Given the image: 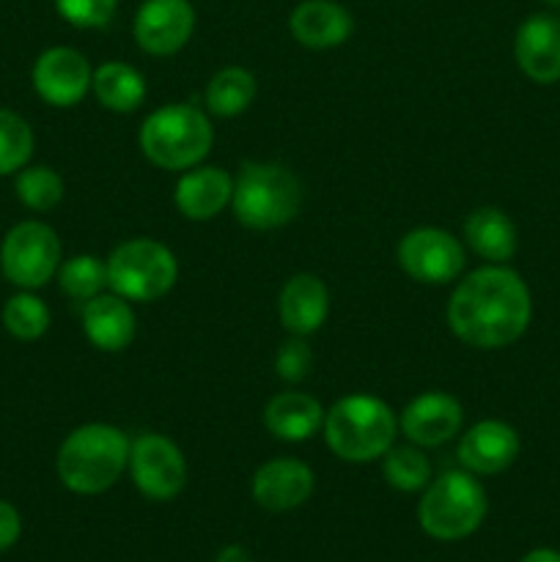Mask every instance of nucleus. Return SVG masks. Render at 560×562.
Returning <instances> with one entry per match:
<instances>
[{
    "instance_id": "f257e3e1",
    "label": "nucleus",
    "mask_w": 560,
    "mask_h": 562,
    "mask_svg": "<svg viewBox=\"0 0 560 562\" xmlns=\"http://www.w3.org/2000/svg\"><path fill=\"white\" fill-rule=\"evenodd\" d=\"M445 316L461 344L505 349L530 327L533 296L519 272L505 263H486L456 285Z\"/></svg>"
},
{
    "instance_id": "f03ea898",
    "label": "nucleus",
    "mask_w": 560,
    "mask_h": 562,
    "mask_svg": "<svg viewBox=\"0 0 560 562\" xmlns=\"http://www.w3.org/2000/svg\"><path fill=\"white\" fill-rule=\"evenodd\" d=\"M132 439L110 423H86L60 442L55 470L69 492L97 497L113 488L130 467Z\"/></svg>"
},
{
    "instance_id": "7ed1b4c3",
    "label": "nucleus",
    "mask_w": 560,
    "mask_h": 562,
    "mask_svg": "<svg viewBox=\"0 0 560 562\" xmlns=\"http://www.w3.org/2000/svg\"><path fill=\"white\" fill-rule=\"evenodd\" d=\"M399 420L382 398L368 393H351L335 401L324 415L327 448L349 464L377 461L393 448Z\"/></svg>"
},
{
    "instance_id": "20e7f679",
    "label": "nucleus",
    "mask_w": 560,
    "mask_h": 562,
    "mask_svg": "<svg viewBox=\"0 0 560 562\" xmlns=\"http://www.w3.org/2000/svg\"><path fill=\"white\" fill-rule=\"evenodd\" d=\"M143 157L163 170H190L206 159L214 126L201 108L187 102L165 104L146 115L137 132Z\"/></svg>"
},
{
    "instance_id": "39448f33",
    "label": "nucleus",
    "mask_w": 560,
    "mask_h": 562,
    "mask_svg": "<svg viewBox=\"0 0 560 562\" xmlns=\"http://www.w3.org/2000/svg\"><path fill=\"white\" fill-rule=\"evenodd\" d=\"M302 206V184L275 162H245L234 179L231 212L245 228L275 231L289 225Z\"/></svg>"
},
{
    "instance_id": "423d86ee",
    "label": "nucleus",
    "mask_w": 560,
    "mask_h": 562,
    "mask_svg": "<svg viewBox=\"0 0 560 562\" xmlns=\"http://www.w3.org/2000/svg\"><path fill=\"white\" fill-rule=\"evenodd\" d=\"M486 510L489 499L478 483V475L467 470H450L423 488L417 521L434 541H461L483 525Z\"/></svg>"
},
{
    "instance_id": "0eeeda50",
    "label": "nucleus",
    "mask_w": 560,
    "mask_h": 562,
    "mask_svg": "<svg viewBox=\"0 0 560 562\" xmlns=\"http://www.w3.org/2000/svg\"><path fill=\"white\" fill-rule=\"evenodd\" d=\"M108 289L130 302L163 300L179 280L173 250L157 239H126L108 256Z\"/></svg>"
},
{
    "instance_id": "6e6552de",
    "label": "nucleus",
    "mask_w": 560,
    "mask_h": 562,
    "mask_svg": "<svg viewBox=\"0 0 560 562\" xmlns=\"http://www.w3.org/2000/svg\"><path fill=\"white\" fill-rule=\"evenodd\" d=\"M64 247L47 223L25 220L5 234L0 245V269L16 289L33 291L47 285L58 274Z\"/></svg>"
},
{
    "instance_id": "1a4fd4ad",
    "label": "nucleus",
    "mask_w": 560,
    "mask_h": 562,
    "mask_svg": "<svg viewBox=\"0 0 560 562\" xmlns=\"http://www.w3.org/2000/svg\"><path fill=\"white\" fill-rule=\"evenodd\" d=\"M130 475L143 497L154 503L176 499L187 486V459L173 439L146 431L132 439Z\"/></svg>"
},
{
    "instance_id": "9d476101",
    "label": "nucleus",
    "mask_w": 560,
    "mask_h": 562,
    "mask_svg": "<svg viewBox=\"0 0 560 562\" xmlns=\"http://www.w3.org/2000/svg\"><path fill=\"white\" fill-rule=\"evenodd\" d=\"M399 263L423 285H445L464 269V247L445 228H415L401 236Z\"/></svg>"
},
{
    "instance_id": "9b49d317",
    "label": "nucleus",
    "mask_w": 560,
    "mask_h": 562,
    "mask_svg": "<svg viewBox=\"0 0 560 562\" xmlns=\"http://www.w3.org/2000/svg\"><path fill=\"white\" fill-rule=\"evenodd\" d=\"M195 31V9L190 0H146L137 9L132 33L146 55H173L184 47Z\"/></svg>"
},
{
    "instance_id": "f8f14e48",
    "label": "nucleus",
    "mask_w": 560,
    "mask_h": 562,
    "mask_svg": "<svg viewBox=\"0 0 560 562\" xmlns=\"http://www.w3.org/2000/svg\"><path fill=\"white\" fill-rule=\"evenodd\" d=\"M93 69L75 47H49L33 64V88L53 108H75L91 91Z\"/></svg>"
},
{
    "instance_id": "ddd939ff",
    "label": "nucleus",
    "mask_w": 560,
    "mask_h": 562,
    "mask_svg": "<svg viewBox=\"0 0 560 562\" xmlns=\"http://www.w3.org/2000/svg\"><path fill=\"white\" fill-rule=\"evenodd\" d=\"M464 412L450 393L428 390L412 398L399 417V428L417 448H439L461 431Z\"/></svg>"
},
{
    "instance_id": "4468645a",
    "label": "nucleus",
    "mask_w": 560,
    "mask_h": 562,
    "mask_svg": "<svg viewBox=\"0 0 560 562\" xmlns=\"http://www.w3.org/2000/svg\"><path fill=\"white\" fill-rule=\"evenodd\" d=\"M514 58L527 80L538 86H555L560 80V16H527L516 27Z\"/></svg>"
},
{
    "instance_id": "2eb2a0df",
    "label": "nucleus",
    "mask_w": 560,
    "mask_h": 562,
    "mask_svg": "<svg viewBox=\"0 0 560 562\" xmlns=\"http://www.w3.org/2000/svg\"><path fill=\"white\" fill-rule=\"evenodd\" d=\"M522 442L514 426L503 420H481L459 439V464L472 475H500L519 456Z\"/></svg>"
},
{
    "instance_id": "dca6fc26",
    "label": "nucleus",
    "mask_w": 560,
    "mask_h": 562,
    "mask_svg": "<svg viewBox=\"0 0 560 562\" xmlns=\"http://www.w3.org/2000/svg\"><path fill=\"white\" fill-rule=\"evenodd\" d=\"M316 477L313 470L300 459H272L261 464L253 475L250 492L253 499L264 510L272 514H285L311 499Z\"/></svg>"
},
{
    "instance_id": "f3484780",
    "label": "nucleus",
    "mask_w": 560,
    "mask_h": 562,
    "mask_svg": "<svg viewBox=\"0 0 560 562\" xmlns=\"http://www.w3.org/2000/svg\"><path fill=\"white\" fill-rule=\"evenodd\" d=\"M231 195H234V176L228 170L214 168V165H195L176 181L173 203L181 217L192 223H206L231 206Z\"/></svg>"
},
{
    "instance_id": "a211bd4d",
    "label": "nucleus",
    "mask_w": 560,
    "mask_h": 562,
    "mask_svg": "<svg viewBox=\"0 0 560 562\" xmlns=\"http://www.w3.org/2000/svg\"><path fill=\"white\" fill-rule=\"evenodd\" d=\"M289 31L302 47L333 49L349 42L355 31L349 9L335 0H302L289 16Z\"/></svg>"
},
{
    "instance_id": "6ab92c4d",
    "label": "nucleus",
    "mask_w": 560,
    "mask_h": 562,
    "mask_svg": "<svg viewBox=\"0 0 560 562\" xmlns=\"http://www.w3.org/2000/svg\"><path fill=\"white\" fill-rule=\"evenodd\" d=\"M327 313L329 291L322 278L311 272H300L285 280L278 296V316L280 324L291 335H300V338L313 335L327 322Z\"/></svg>"
},
{
    "instance_id": "aec40b11",
    "label": "nucleus",
    "mask_w": 560,
    "mask_h": 562,
    "mask_svg": "<svg viewBox=\"0 0 560 562\" xmlns=\"http://www.w3.org/2000/svg\"><path fill=\"white\" fill-rule=\"evenodd\" d=\"M137 318L130 300L119 294H99L82 305V333L99 351H124L135 340Z\"/></svg>"
},
{
    "instance_id": "412c9836",
    "label": "nucleus",
    "mask_w": 560,
    "mask_h": 562,
    "mask_svg": "<svg viewBox=\"0 0 560 562\" xmlns=\"http://www.w3.org/2000/svg\"><path fill=\"white\" fill-rule=\"evenodd\" d=\"M324 415L327 412L313 395L302 390H285L264 406V426L280 442H307L324 428Z\"/></svg>"
},
{
    "instance_id": "4be33fe9",
    "label": "nucleus",
    "mask_w": 560,
    "mask_h": 562,
    "mask_svg": "<svg viewBox=\"0 0 560 562\" xmlns=\"http://www.w3.org/2000/svg\"><path fill=\"white\" fill-rule=\"evenodd\" d=\"M464 239L486 263H508L519 247L514 220L497 206L475 209L464 223Z\"/></svg>"
},
{
    "instance_id": "5701e85b",
    "label": "nucleus",
    "mask_w": 560,
    "mask_h": 562,
    "mask_svg": "<svg viewBox=\"0 0 560 562\" xmlns=\"http://www.w3.org/2000/svg\"><path fill=\"white\" fill-rule=\"evenodd\" d=\"M91 91L97 102L110 113H135L146 99V80L135 66L108 60L93 69Z\"/></svg>"
},
{
    "instance_id": "b1692460",
    "label": "nucleus",
    "mask_w": 560,
    "mask_h": 562,
    "mask_svg": "<svg viewBox=\"0 0 560 562\" xmlns=\"http://www.w3.org/2000/svg\"><path fill=\"white\" fill-rule=\"evenodd\" d=\"M258 91V82L253 71L245 66H225L217 75L209 80L206 91H203V104L212 115L220 119H234L242 115L253 104Z\"/></svg>"
},
{
    "instance_id": "393cba45",
    "label": "nucleus",
    "mask_w": 560,
    "mask_h": 562,
    "mask_svg": "<svg viewBox=\"0 0 560 562\" xmlns=\"http://www.w3.org/2000/svg\"><path fill=\"white\" fill-rule=\"evenodd\" d=\"M382 475L399 492H423L432 483V461L417 445H399L382 456Z\"/></svg>"
},
{
    "instance_id": "a878e982",
    "label": "nucleus",
    "mask_w": 560,
    "mask_h": 562,
    "mask_svg": "<svg viewBox=\"0 0 560 562\" xmlns=\"http://www.w3.org/2000/svg\"><path fill=\"white\" fill-rule=\"evenodd\" d=\"M58 285L69 300L88 302L108 289V263L97 256H71L60 261Z\"/></svg>"
},
{
    "instance_id": "bb28decb",
    "label": "nucleus",
    "mask_w": 560,
    "mask_h": 562,
    "mask_svg": "<svg viewBox=\"0 0 560 562\" xmlns=\"http://www.w3.org/2000/svg\"><path fill=\"white\" fill-rule=\"evenodd\" d=\"M14 192L22 206L33 212H49L64 201V179L47 165H25L14 179Z\"/></svg>"
},
{
    "instance_id": "cd10ccee",
    "label": "nucleus",
    "mask_w": 560,
    "mask_h": 562,
    "mask_svg": "<svg viewBox=\"0 0 560 562\" xmlns=\"http://www.w3.org/2000/svg\"><path fill=\"white\" fill-rule=\"evenodd\" d=\"M33 157V130L14 110L0 108V176L20 173Z\"/></svg>"
},
{
    "instance_id": "c85d7f7f",
    "label": "nucleus",
    "mask_w": 560,
    "mask_h": 562,
    "mask_svg": "<svg viewBox=\"0 0 560 562\" xmlns=\"http://www.w3.org/2000/svg\"><path fill=\"white\" fill-rule=\"evenodd\" d=\"M49 307L31 291L14 294L3 307V327L16 340H38L49 329Z\"/></svg>"
},
{
    "instance_id": "c756f323",
    "label": "nucleus",
    "mask_w": 560,
    "mask_h": 562,
    "mask_svg": "<svg viewBox=\"0 0 560 562\" xmlns=\"http://www.w3.org/2000/svg\"><path fill=\"white\" fill-rule=\"evenodd\" d=\"M55 9L69 25L93 31V27H104L113 20L119 0H55Z\"/></svg>"
},
{
    "instance_id": "7c9ffc66",
    "label": "nucleus",
    "mask_w": 560,
    "mask_h": 562,
    "mask_svg": "<svg viewBox=\"0 0 560 562\" xmlns=\"http://www.w3.org/2000/svg\"><path fill=\"white\" fill-rule=\"evenodd\" d=\"M313 368V351L305 344V338L300 335H291L283 346L275 355V373H278L283 382L300 384L302 379H307Z\"/></svg>"
},
{
    "instance_id": "2f4dec72",
    "label": "nucleus",
    "mask_w": 560,
    "mask_h": 562,
    "mask_svg": "<svg viewBox=\"0 0 560 562\" xmlns=\"http://www.w3.org/2000/svg\"><path fill=\"white\" fill-rule=\"evenodd\" d=\"M20 532H22L20 514H16L14 505L0 499V552L14 547V543L20 541Z\"/></svg>"
},
{
    "instance_id": "473e14b6",
    "label": "nucleus",
    "mask_w": 560,
    "mask_h": 562,
    "mask_svg": "<svg viewBox=\"0 0 560 562\" xmlns=\"http://www.w3.org/2000/svg\"><path fill=\"white\" fill-rule=\"evenodd\" d=\"M214 562H253V558L245 547H239V543H228V547L220 549Z\"/></svg>"
},
{
    "instance_id": "72a5a7b5",
    "label": "nucleus",
    "mask_w": 560,
    "mask_h": 562,
    "mask_svg": "<svg viewBox=\"0 0 560 562\" xmlns=\"http://www.w3.org/2000/svg\"><path fill=\"white\" fill-rule=\"evenodd\" d=\"M519 562H560V552L558 549L541 547V549H533V552H527Z\"/></svg>"
},
{
    "instance_id": "f704fd0d",
    "label": "nucleus",
    "mask_w": 560,
    "mask_h": 562,
    "mask_svg": "<svg viewBox=\"0 0 560 562\" xmlns=\"http://www.w3.org/2000/svg\"><path fill=\"white\" fill-rule=\"evenodd\" d=\"M547 5H552V9H560V0H544Z\"/></svg>"
}]
</instances>
